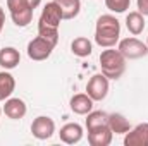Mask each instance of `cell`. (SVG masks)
<instances>
[{"instance_id":"cell-20","label":"cell","mask_w":148,"mask_h":146,"mask_svg":"<svg viewBox=\"0 0 148 146\" xmlns=\"http://www.w3.org/2000/svg\"><path fill=\"white\" fill-rule=\"evenodd\" d=\"M103 124H109V113L102 112V110H97V112H90L88 117H86V129H91V127H97V126H103Z\"/></svg>"},{"instance_id":"cell-17","label":"cell","mask_w":148,"mask_h":146,"mask_svg":"<svg viewBox=\"0 0 148 146\" xmlns=\"http://www.w3.org/2000/svg\"><path fill=\"white\" fill-rule=\"evenodd\" d=\"M16 89V79L10 72H0V102L10 98Z\"/></svg>"},{"instance_id":"cell-22","label":"cell","mask_w":148,"mask_h":146,"mask_svg":"<svg viewBox=\"0 0 148 146\" xmlns=\"http://www.w3.org/2000/svg\"><path fill=\"white\" fill-rule=\"evenodd\" d=\"M138 12H141L143 16H148V0H138Z\"/></svg>"},{"instance_id":"cell-21","label":"cell","mask_w":148,"mask_h":146,"mask_svg":"<svg viewBox=\"0 0 148 146\" xmlns=\"http://www.w3.org/2000/svg\"><path fill=\"white\" fill-rule=\"evenodd\" d=\"M131 0H105L107 9L112 12H126L129 9Z\"/></svg>"},{"instance_id":"cell-5","label":"cell","mask_w":148,"mask_h":146,"mask_svg":"<svg viewBox=\"0 0 148 146\" xmlns=\"http://www.w3.org/2000/svg\"><path fill=\"white\" fill-rule=\"evenodd\" d=\"M117 50L124 55L126 60H134V59H141V57L148 55V45H145L141 40L134 36L121 40Z\"/></svg>"},{"instance_id":"cell-10","label":"cell","mask_w":148,"mask_h":146,"mask_svg":"<svg viewBox=\"0 0 148 146\" xmlns=\"http://www.w3.org/2000/svg\"><path fill=\"white\" fill-rule=\"evenodd\" d=\"M124 145L126 146H148V122L138 124L134 129L126 132Z\"/></svg>"},{"instance_id":"cell-15","label":"cell","mask_w":148,"mask_h":146,"mask_svg":"<svg viewBox=\"0 0 148 146\" xmlns=\"http://www.w3.org/2000/svg\"><path fill=\"white\" fill-rule=\"evenodd\" d=\"M126 28L131 35H141L143 29H145V17L141 12L134 10V12H129L126 16Z\"/></svg>"},{"instance_id":"cell-19","label":"cell","mask_w":148,"mask_h":146,"mask_svg":"<svg viewBox=\"0 0 148 146\" xmlns=\"http://www.w3.org/2000/svg\"><path fill=\"white\" fill-rule=\"evenodd\" d=\"M55 2L60 5L64 19H74L81 10V0H55Z\"/></svg>"},{"instance_id":"cell-4","label":"cell","mask_w":148,"mask_h":146,"mask_svg":"<svg viewBox=\"0 0 148 146\" xmlns=\"http://www.w3.org/2000/svg\"><path fill=\"white\" fill-rule=\"evenodd\" d=\"M7 9L10 12V17L16 26L24 28L33 19V7L28 0H7Z\"/></svg>"},{"instance_id":"cell-9","label":"cell","mask_w":148,"mask_h":146,"mask_svg":"<svg viewBox=\"0 0 148 146\" xmlns=\"http://www.w3.org/2000/svg\"><path fill=\"white\" fill-rule=\"evenodd\" d=\"M112 136L114 132L110 131L109 124L88 129V143L91 146H109L112 143Z\"/></svg>"},{"instance_id":"cell-8","label":"cell","mask_w":148,"mask_h":146,"mask_svg":"<svg viewBox=\"0 0 148 146\" xmlns=\"http://www.w3.org/2000/svg\"><path fill=\"white\" fill-rule=\"evenodd\" d=\"M31 132L36 139H50L55 132V122L50 119V117H45V115H40L33 120L31 124Z\"/></svg>"},{"instance_id":"cell-13","label":"cell","mask_w":148,"mask_h":146,"mask_svg":"<svg viewBox=\"0 0 148 146\" xmlns=\"http://www.w3.org/2000/svg\"><path fill=\"white\" fill-rule=\"evenodd\" d=\"M71 110L77 115H88L93 110V100L88 93H77L71 98Z\"/></svg>"},{"instance_id":"cell-2","label":"cell","mask_w":148,"mask_h":146,"mask_svg":"<svg viewBox=\"0 0 148 146\" xmlns=\"http://www.w3.org/2000/svg\"><path fill=\"white\" fill-rule=\"evenodd\" d=\"M121 36V24L119 21L110 16V14H103L98 17L97 21V28H95V41L97 45L103 46V48H112Z\"/></svg>"},{"instance_id":"cell-6","label":"cell","mask_w":148,"mask_h":146,"mask_svg":"<svg viewBox=\"0 0 148 146\" xmlns=\"http://www.w3.org/2000/svg\"><path fill=\"white\" fill-rule=\"evenodd\" d=\"M53 48H55V45L52 43V41H48L47 38L40 36L38 35L36 38H33L29 43H28V57L31 59V60H47L50 55H52V52H53Z\"/></svg>"},{"instance_id":"cell-24","label":"cell","mask_w":148,"mask_h":146,"mask_svg":"<svg viewBox=\"0 0 148 146\" xmlns=\"http://www.w3.org/2000/svg\"><path fill=\"white\" fill-rule=\"evenodd\" d=\"M28 2H29V3H31V7H33V9H36L38 5H40V3H41V0H28Z\"/></svg>"},{"instance_id":"cell-11","label":"cell","mask_w":148,"mask_h":146,"mask_svg":"<svg viewBox=\"0 0 148 146\" xmlns=\"http://www.w3.org/2000/svg\"><path fill=\"white\" fill-rule=\"evenodd\" d=\"M60 141H64L66 145H76L83 139V127L76 122H69L64 127H60Z\"/></svg>"},{"instance_id":"cell-18","label":"cell","mask_w":148,"mask_h":146,"mask_svg":"<svg viewBox=\"0 0 148 146\" xmlns=\"http://www.w3.org/2000/svg\"><path fill=\"white\" fill-rule=\"evenodd\" d=\"M71 50L76 57H90L93 52V46H91V41L88 38L79 36L71 43Z\"/></svg>"},{"instance_id":"cell-16","label":"cell","mask_w":148,"mask_h":146,"mask_svg":"<svg viewBox=\"0 0 148 146\" xmlns=\"http://www.w3.org/2000/svg\"><path fill=\"white\" fill-rule=\"evenodd\" d=\"M109 127L114 134H126L131 131V124L122 113H110L109 115Z\"/></svg>"},{"instance_id":"cell-25","label":"cell","mask_w":148,"mask_h":146,"mask_svg":"<svg viewBox=\"0 0 148 146\" xmlns=\"http://www.w3.org/2000/svg\"><path fill=\"white\" fill-rule=\"evenodd\" d=\"M0 113H2V108H0Z\"/></svg>"},{"instance_id":"cell-26","label":"cell","mask_w":148,"mask_h":146,"mask_svg":"<svg viewBox=\"0 0 148 146\" xmlns=\"http://www.w3.org/2000/svg\"><path fill=\"white\" fill-rule=\"evenodd\" d=\"M147 45H148V40H147Z\"/></svg>"},{"instance_id":"cell-12","label":"cell","mask_w":148,"mask_h":146,"mask_svg":"<svg viewBox=\"0 0 148 146\" xmlns=\"http://www.w3.org/2000/svg\"><path fill=\"white\" fill-rule=\"evenodd\" d=\"M3 113L9 117V119H14V120H19L26 115V103L21 100V98H7L5 100V105H3Z\"/></svg>"},{"instance_id":"cell-3","label":"cell","mask_w":148,"mask_h":146,"mask_svg":"<svg viewBox=\"0 0 148 146\" xmlns=\"http://www.w3.org/2000/svg\"><path fill=\"white\" fill-rule=\"evenodd\" d=\"M100 67L102 74L109 79H119L126 71V59L119 50H103L100 53Z\"/></svg>"},{"instance_id":"cell-7","label":"cell","mask_w":148,"mask_h":146,"mask_svg":"<svg viewBox=\"0 0 148 146\" xmlns=\"http://www.w3.org/2000/svg\"><path fill=\"white\" fill-rule=\"evenodd\" d=\"M86 93L93 102H102L109 93V77L103 74H95L86 86Z\"/></svg>"},{"instance_id":"cell-1","label":"cell","mask_w":148,"mask_h":146,"mask_svg":"<svg viewBox=\"0 0 148 146\" xmlns=\"http://www.w3.org/2000/svg\"><path fill=\"white\" fill-rule=\"evenodd\" d=\"M62 19H64V16H62L60 5L55 0L48 2L43 7L40 21H38V35L47 38L48 41H52L57 46V43H59V26H60Z\"/></svg>"},{"instance_id":"cell-14","label":"cell","mask_w":148,"mask_h":146,"mask_svg":"<svg viewBox=\"0 0 148 146\" xmlns=\"http://www.w3.org/2000/svg\"><path fill=\"white\" fill-rule=\"evenodd\" d=\"M21 62V53L14 46H5L0 50V65L3 69H14Z\"/></svg>"},{"instance_id":"cell-23","label":"cell","mask_w":148,"mask_h":146,"mask_svg":"<svg viewBox=\"0 0 148 146\" xmlns=\"http://www.w3.org/2000/svg\"><path fill=\"white\" fill-rule=\"evenodd\" d=\"M3 23H5V12H3V9L0 7V33H2V29H3Z\"/></svg>"}]
</instances>
